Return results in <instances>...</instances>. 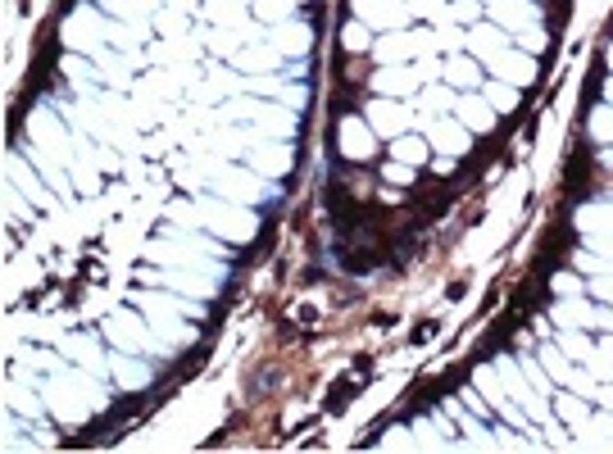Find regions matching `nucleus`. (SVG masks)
I'll list each match as a JSON object with an SVG mask.
<instances>
[{
	"label": "nucleus",
	"mask_w": 613,
	"mask_h": 454,
	"mask_svg": "<svg viewBox=\"0 0 613 454\" xmlns=\"http://www.w3.org/2000/svg\"><path fill=\"white\" fill-rule=\"evenodd\" d=\"M114 373H119L123 382H132V386H137V382H145V368H141V364H128V359H114Z\"/></svg>",
	"instance_id": "1"
},
{
	"label": "nucleus",
	"mask_w": 613,
	"mask_h": 454,
	"mask_svg": "<svg viewBox=\"0 0 613 454\" xmlns=\"http://www.w3.org/2000/svg\"><path fill=\"white\" fill-rule=\"evenodd\" d=\"M68 350H73V359H96V341H68Z\"/></svg>",
	"instance_id": "2"
}]
</instances>
